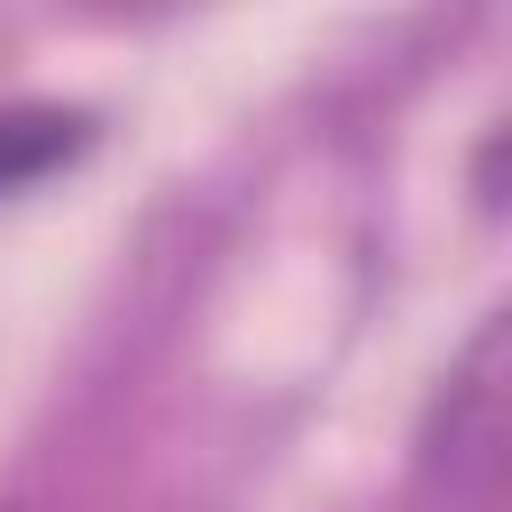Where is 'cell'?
<instances>
[{
	"instance_id": "cell-1",
	"label": "cell",
	"mask_w": 512,
	"mask_h": 512,
	"mask_svg": "<svg viewBox=\"0 0 512 512\" xmlns=\"http://www.w3.org/2000/svg\"><path fill=\"white\" fill-rule=\"evenodd\" d=\"M424 464L448 480V496L480 504L496 488V464H504V328H480V344L448 376L432 432H424Z\"/></svg>"
},
{
	"instance_id": "cell-2",
	"label": "cell",
	"mask_w": 512,
	"mask_h": 512,
	"mask_svg": "<svg viewBox=\"0 0 512 512\" xmlns=\"http://www.w3.org/2000/svg\"><path fill=\"white\" fill-rule=\"evenodd\" d=\"M80 144H88V120H80V112H56V104H16V112H0V192L40 184V176L64 168Z\"/></svg>"
}]
</instances>
